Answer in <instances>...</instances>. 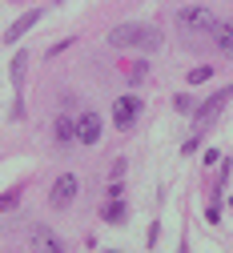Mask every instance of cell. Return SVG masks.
<instances>
[{
  "label": "cell",
  "mask_w": 233,
  "mask_h": 253,
  "mask_svg": "<svg viewBox=\"0 0 233 253\" xmlns=\"http://www.w3.org/2000/svg\"><path fill=\"white\" fill-rule=\"evenodd\" d=\"M177 24L185 28V33H209L217 28V16L213 8H201V4H189V8H177Z\"/></svg>",
  "instance_id": "6da1fadb"
},
{
  "label": "cell",
  "mask_w": 233,
  "mask_h": 253,
  "mask_svg": "<svg viewBox=\"0 0 233 253\" xmlns=\"http://www.w3.org/2000/svg\"><path fill=\"white\" fill-rule=\"evenodd\" d=\"M229 97H233V84H225L221 92H213V97H209V101H205L201 109H197V113H193V125H197V137H201V133L209 129V125L217 121V113H221V105H225Z\"/></svg>",
  "instance_id": "7a4b0ae2"
},
{
  "label": "cell",
  "mask_w": 233,
  "mask_h": 253,
  "mask_svg": "<svg viewBox=\"0 0 233 253\" xmlns=\"http://www.w3.org/2000/svg\"><path fill=\"white\" fill-rule=\"evenodd\" d=\"M137 117H141V101L133 97V92H129V97H117V105H113V125H117V129H133Z\"/></svg>",
  "instance_id": "3957f363"
},
{
  "label": "cell",
  "mask_w": 233,
  "mask_h": 253,
  "mask_svg": "<svg viewBox=\"0 0 233 253\" xmlns=\"http://www.w3.org/2000/svg\"><path fill=\"white\" fill-rule=\"evenodd\" d=\"M73 197H77V177H73V173H60V177L52 181L48 201H52L56 209H69V205H73Z\"/></svg>",
  "instance_id": "277c9868"
},
{
  "label": "cell",
  "mask_w": 233,
  "mask_h": 253,
  "mask_svg": "<svg viewBox=\"0 0 233 253\" xmlns=\"http://www.w3.org/2000/svg\"><path fill=\"white\" fill-rule=\"evenodd\" d=\"M141 33H145V24H117L113 33H109V44H113V48H129V44H141Z\"/></svg>",
  "instance_id": "5b68a950"
},
{
  "label": "cell",
  "mask_w": 233,
  "mask_h": 253,
  "mask_svg": "<svg viewBox=\"0 0 233 253\" xmlns=\"http://www.w3.org/2000/svg\"><path fill=\"white\" fill-rule=\"evenodd\" d=\"M77 141H85V145L101 141V117H96V113H81L77 117Z\"/></svg>",
  "instance_id": "8992f818"
},
{
  "label": "cell",
  "mask_w": 233,
  "mask_h": 253,
  "mask_svg": "<svg viewBox=\"0 0 233 253\" xmlns=\"http://www.w3.org/2000/svg\"><path fill=\"white\" fill-rule=\"evenodd\" d=\"M37 20H41V8H28V12L20 16V20H12V24H8V33H4V41H8V44H16V41H20L24 33H28V28L37 24Z\"/></svg>",
  "instance_id": "52a82bcc"
},
{
  "label": "cell",
  "mask_w": 233,
  "mask_h": 253,
  "mask_svg": "<svg viewBox=\"0 0 233 253\" xmlns=\"http://www.w3.org/2000/svg\"><path fill=\"white\" fill-rule=\"evenodd\" d=\"M52 133H56L60 145H73V141H77V121H73V117H56V121H52Z\"/></svg>",
  "instance_id": "ba28073f"
},
{
  "label": "cell",
  "mask_w": 233,
  "mask_h": 253,
  "mask_svg": "<svg viewBox=\"0 0 233 253\" xmlns=\"http://www.w3.org/2000/svg\"><path fill=\"white\" fill-rule=\"evenodd\" d=\"M213 41H217V48H221L225 56H233V24L217 20V28H213Z\"/></svg>",
  "instance_id": "9c48e42d"
},
{
  "label": "cell",
  "mask_w": 233,
  "mask_h": 253,
  "mask_svg": "<svg viewBox=\"0 0 233 253\" xmlns=\"http://www.w3.org/2000/svg\"><path fill=\"white\" fill-rule=\"evenodd\" d=\"M24 65H28V52L20 48V52L12 56V84H16V97H20V84H24Z\"/></svg>",
  "instance_id": "30bf717a"
},
{
  "label": "cell",
  "mask_w": 233,
  "mask_h": 253,
  "mask_svg": "<svg viewBox=\"0 0 233 253\" xmlns=\"http://www.w3.org/2000/svg\"><path fill=\"white\" fill-rule=\"evenodd\" d=\"M32 249H60V241L52 237V229H32Z\"/></svg>",
  "instance_id": "8fae6325"
},
{
  "label": "cell",
  "mask_w": 233,
  "mask_h": 253,
  "mask_svg": "<svg viewBox=\"0 0 233 253\" xmlns=\"http://www.w3.org/2000/svg\"><path fill=\"white\" fill-rule=\"evenodd\" d=\"M125 213H129V209H125V201H121V197L113 193V201L105 205V221H113V225H121V221H125Z\"/></svg>",
  "instance_id": "7c38bea8"
},
{
  "label": "cell",
  "mask_w": 233,
  "mask_h": 253,
  "mask_svg": "<svg viewBox=\"0 0 233 253\" xmlns=\"http://www.w3.org/2000/svg\"><path fill=\"white\" fill-rule=\"evenodd\" d=\"M16 201H20V189H4V193H0V213H12Z\"/></svg>",
  "instance_id": "4fadbf2b"
},
{
  "label": "cell",
  "mask_w": 233,
  "mask_h": 253,
  "mask_svg": "<svg viewBox=\"0 0 233 253\" xmlns=\"http://www.w3.org/2000/svg\"><path fill=\"white\" fill-rule=\"evenodd\" d=\"M173 109H177L181 117H193V113H197V105H193V101L185 97V92H177V97H173Z\"/></svg>",
  "instance_id": "5bb4252c"
},
{
  "label": "cell",
  "mask_w": 233,
  "mask_h": 253,
  "mask_svg": "<svg viewBox=\"0 0 233 253\" xmlns=\"http://www.w3.org/2000/svg\"><path fill=\"white\" fill-rule=\"evenodd\" d=\"M209 77H213V69H209V65H197V69L189 73V84H205Z\"/></svg>",
  "instance_id": "9a60e30c"
},
{
  "label": "cell",
  "mask_w": 233,
  "mask_h": 253,
  "mask_svg": "<svg viewBox=\"0 0 233 253\" xmlns=\"http://www.w3.org/2000/svg\"><path fill=\"white\" fill-rule=\"evenodd\" d=\"M145 77H149V65H133L129 69V84H145Z\"/></svg>",
  "instance_id": "2e32d148"
},
{
  "label": "cell",
  "mask_w": 233,
  "mask_h": 253,
  "mask_svg": "<svg viewBox=\"0 0 233 253\" xmlns=\"http://www.w3.org/2000/svg\"><path fill=\"white\" fill-rule=\"evenodd\" d=\"M197 145H201V137H197V133H193V137H189V141H185V145H181V153H193V149H197Z\"/></svg>",
  "instance_id": "e0dca14e"
}]
</instances>
